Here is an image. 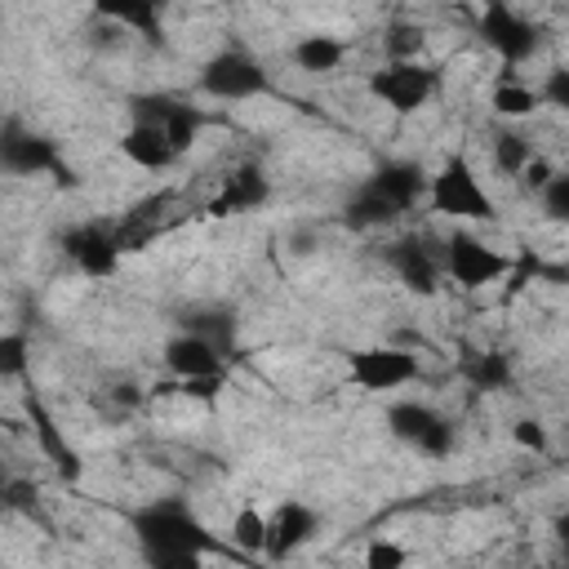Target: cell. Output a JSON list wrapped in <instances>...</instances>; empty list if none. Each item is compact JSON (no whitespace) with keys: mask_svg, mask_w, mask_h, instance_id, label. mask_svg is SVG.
Returning <instances> with one entry per match:
<instances>
[{"mask_svg":"<svg viewBox=\"0 0 569 569\" xmlns=\"http://www.w3.org/2000/svg\"><path fill=\"white\" fill-rule=\"evenodd\" d=\"M347 365H351V382L365 387V391H396V387H405V382L418 378V356L405 351V347H396V342L365 347Z\"/></svg>","mask_w":569,"mask_h":569,"instance_id":"52a82bcc","label":"cell"},{"mask_svg":"<svg viewBox=\"0 0 569 569\" xmlns=\"http://www.w3.org/2000/svg\"><path fill=\"white\" fill-rule=\"evenodd\" d=\"M173 107H178V102L164 98V93H138V98H129V116H133V124H160V129H164V120H169Z\"/></svg>","mask_w":569,"mask_h":569,"instance_id":"484cf974","label":"cell"},{"mask_svg":"<svg viewBox=\"0 0 569 569\" xmlns=\"http://www.w3.org/2000/svg\"><path fill=\"white\" fill-rule=\"evenodd\" d=\"M342 218H347V227H356V231H365V227H382V222H391V218H400L382 196H373L365 182L356 187V196L347 200V209H342Z\"/></svg>","mask_w":569,"mask_h":569,"instance_id":"ffe728a7","label":"cell"},{"mask_svg":"<svg viewBox=\"0 0 569 569\" xmlns=\"http://www.w3.org/2000/svg\"><path fill=\"white\" fill-rule=\"evenodd\" d=\"M445 276L453 280V284H462V289H485V284H493L498 276H507V258L502 253H493L485 240H476L471 231H449L445 236Z\"/></svg>","mask_w":569,"mask_h":569,"instance_id":"8992f818","label":"cell"},{"mask_svg":"<svg viewBox=\"0 0 569 569\" xmlns=\"http://www.w3.org/2000/svg\"><path fill=\"white\" fill-rule=\"evenodd\" d=\"M27 369V338L22 333H4L0 338V378H18Z\"/></svg>","mask_w":569,"mask_h":569,"instance_id":"f1b7e54d","label":"cell"},{"mask_svg":"<svg viewBox=\"0 0 569 569\" xmlns=\"http://www.w3.org/2000/svg\"><path fill=\"white\" fill-rule=\"evenodd\" d=\"M160 360H164V369L178 378V382H191V378H218V373H227L222 369V351L213 347V342H204V338H196V333H178V338H169L164 342V351H160Z\"/></svg>","mask_w":569,"mask_h":569,"instance_id":"5bb4252c","label":"cell"},{"mask_svg":"<svg viewBox=\"0 0 569 569\" xmlns=\"http://www.w3.org/2000/svg\"><path fill=\"white\" fill-rule=\"evenodd\" d=\"M151 569H204L200 551H164V556H147Z\"/></svg>","mask_w":569,"mask_h":569,"instance_id":"4dcf8cb0","label":"cell"},{"mask_svg":"<svg viewBox=\"0 0 569 569\" xmlns=\"http://www.w3.org/2000/svg\"><path fill=\"white\" fill-rule=\"evenodd\" d=\"M365 187H369L373 196H382L396 213H405V209H413V204L427 196L431 178H427L422 164H413V160H382V164L365 178Z\"/></svg>","mask_w":569,"mask_h":569,"instance_id":"7c38bea8","label":"cell"},{"mask_svg":"<svg viewBox=\"0 0 569 569\" xmlns=\"http://www.w3.org/2000/svg\"><path fill=\"white\" fill-rule=\"evenodd\" d=\"M120 151H124V160H133L138 169H164L178 151L169 147V138H164V129L160 124H129L124 133H120Z\"/></svg>","mask_w":569,"mask_h":569,"instance_id":"2e32d148","label":"cell"},{"mask_svg":"<svg viewBox=\"0 0 569 569\" xmlns=\"http://www.w3.org/2000/svg\"><path fill=\"white\" fill-rule=\"evenodd\" d=\"M529 160H533L529 138H525V133H516V129H498V138H493V164H498L502 173L520 178V173L529 169Z\"/></svg>","mask_w":569,"mask_h":569,"instance_id":"44dd1931","label":"cell"},{"mask_svg":"<svg viewBox=\"0 0 569 569\" xmlns=\"http://www.w3.org/2000/svg\"><path fill=\"white\" fill-rule=\"evenodd\" d=\"M231 542L240 547V551H267V516L258 511V507H240L236 516H231Z\"/></svg>","mask_w":569,"mask_h":569,"instance_id":"603a6c76","label":"cell"},{"mask_svg":"<svg viewBox=\"0 0 569 569\" xmlns=\"http://www.w3.org/2000/svg\"><path fill=\"white\" fill-rule=\"evenodd\" d=\"M511 440H516L520 449L542 453V449H547V427H542L538 418H516V422H511Z\"/></svg>","mask_w":569,"mask_h":569,"instance_id":"f546056e","label":"cell"},{"mask_svg":"<svg viewBox=\"0 0 569 569\" xmlns=\"http://www.w3.org/2000/svg\"><path fill=\"white\" fill-rule=\"evenodd\" d=\"M200 124H204V116L178 102V107L169 111V120H164V138H169V147H173L178 156H182V151H191V147H196V133H200Z\"/></svg>","mask_w":569,"mask_h":569,"instance_id":"d4e9b609","label":"cell"},{"mask_svg":"<svg viewBox=\"0 0 569 569\" xmlns=\"http://www.w3.org/2000/svg\"><path fill=\"white\" fill-rule=\"evenodd\" d=\"M436 89H440V71L427 62H382L369 76V93L396 116H413L418 107H427V98H436Z\"/></svg>","mask_w":569,"mask_h":569,"instance_id":"277c9868","label":"cell"},{"mask_svg":"<svg viewBox=\"0 0 569 569\" xmlns=\"http://www.w3.org/2000/svg\"><path fill=\"white\" fill-rule=\"evenodd\" d=\"M342 58H347V44L338 40V36H325V31H311V36H302L298 44H293V62L302 67V71H338L342 67Z\"/></svg>","mask_w":569,"mask_h":569,"instance_id":"ac0fdd59","label":"cell"},{"mask_svg":"<svg viewBox=\"0 0 569 569\" xmlns=\"http://www.w3.org/2000/svg\"><path fill=\"white\" fill-rule=\"evenodd\" d=\"M462 378L476 391H502V387H511V360L502 351H476L462 360Z\"/></svg>","mask_w":569,"mask_h":569,"instance_id":"d6986e66","label":"cell"},{"mask_svg":"<svg viewBox=\"0 0 569 569\" xmlns=\"http://www.w3.org/2000/svg\"><path fill=\"white\" fill-rule=\"evenodd\" d=\"M520 178H525V187H529V191H538V196H542V191L551 187V178H556V173H551V164H547V160H538V156H533V160H529V169H525Z\"/></svg>","mask_w":569,"mask_h":569,"instance_id":"d6a6232c","label":"cell"},{"mask_svg":"<svg viewBox=\"0 0 569 569\" xmlns=\"http://www.w3.org/2000/svg\"><path fill=\"white\" fill-rule=\"evenodd\" d=\"M387 427H391L396 440L413 445L427 458H445L453 449V422L440 409L422 405V400H396L387 409Z\"/></svg>","mask_w":569,"mask_h":569,"instance_id":"5b68a950","label":"cell"},{"mask_svg":"<svg viewBox=\"0 0 569 569\" xmlns=\"http://www.w3.org/2000/svg\"><path fill=\"white\" fill-rule=\"evenodd\" d=\"M542 98H547L551 107L569 111V67H560V71H551V76H547V84H542Z\"/></svg>","mask_w":569,"mask_h":569,"instance_id":"1f68e13d","label":"cell"},{"mask_svg":"<svg viewBox=\"0 0 569 569\" xmlns=\"http://www.w3.org/2000/svg\"><path fill=\"white\" fill-rule=\"evenodd\" d=\"M316 525H320L316 507H307V502H298V498H284V502L267 516V551H262V556H271V560L293 556L298 547L311 542Z\"/></svg>","mask_w":569,"mask_h":569,"instance_id":"8fae6325","label":"cell"},{"mask_svg":"<svg viewBox=\"0 0 569 569\" xmlns=\"http://www.w3.org/2000/svg\"><path fill=\"white\" fill-rule=\"evenodd\" d=\"M538 102H542V93H533L529 84H516V80L493 84V111L507 116V120H525V116H533Z\"/></svg>","mask_w":569,"mask_h":569,"instance_id":"7402d4cb","label":"cell"},{"mask_svg":"<svg viewBox=\"0 0 569 569\" xmlns=\"http://www.w3.org/2000/svg\"><path fill=\"white\" fill-rule=\"evenodd\" d=\"M551 533H556V542H560L565 556H569V511H560V516L551 520Z\"/></svg>","mask_w":569,"mask_h":569,"instance_id":"e575fe53","label":"cell"},{"mask_svg":"<svg viewBox=\"0 0 569 569\" xmlns=\"http://www.w3.org/2000/svg\"><path fill=\"white\" fill-rule=\"evenodd\" d=\"M31 498H36V489H31L27 480H9V485H4V507L22 511V507H31Z\"/></svg>","mask_w":569,"mask_h":569,"instance_id":"836d02e7","label":"cell"},{"mask_svg":"<svg viewBox=\"0 0 569 569\" xmlns=\"http://www.w3.org/2000/svg\"><path fill=\"white\" fill-rule=\"evenodd\" d=\"M0 164L18 178H31V173H58L62 160H58V142L36 133V129H22V120H4V133H0Z\"/></svg>","mask_w":569,"mask_h":569,"instance_id":"9c48e42d","label":"cell"},{"mask_svg":"<svg viewBox=\"0 0 569 569\" xmlns=\"http://www.w3.org/2000/svg\"><path fill=\"white\" fill-rule=\"evenodd\" d=\"M542 213L551 222H565L569 227V173H556L551 187L542 191Z\"/></svg>","mask_w":569,"mask_h":569,"instance_id":"83f0119b","label":"cell"},{"mask_svg":"<svg viewBox=\"0 0 569 569\" xmlns=\"http://www.w3.org/2000/svg\"><path fill=\"white\" fill-rule=\"evenodd\" d=\"M271 196V182L258 164H236L227 178H222V191L209 200V213L213 218H231V213H249L258 204H267Z\"/></svg>","mask_w":569,"mask_h":569,"instance_id":"9a60e30c","label":"cell"},{"mask_svg":"<svg viewBox=\"0 0 569 569\" xmlns=\"http://www.w3.org/2000/svg\"><path fill=\"white\" fill-rule=\"evenodd\" d=\"M133 533H138V547L147 556H164V551H200L204 556L213 547V533L178 498H160V502L142 507L133 516Z\"/></svg>","mask_w":569,"mask_h":569,"instance_id":"6da1fadb","label":"cell"},{"mask_svg":"<svg viewBox=\"0 0 569 569\" xmlns=\"http://www.w3.org/2000/svg\"><path fill=\"white\" fill-rule=\"evenodd\" d=\"M62 253L89 276V280H107V276H116V267H120V240H116V231H107V227H98V222H89V227H76V231H67L62 236Z\"/></svg>","mask_w":569,"mask_h":569,"instance_id":"30bf717a","label":"cell"},{"mask_svg":"<svg viewBox=\"0 0 569 569\" xmlns=\"http://www.w3.org/2000/svg\"><path fill=\"white\" fill-rule=\"evenodd\" d=\"M382 49H387V62H418L422 53V31L413 22H391L387 36H382Z\"/></svg>","mask_w":569,"mask_h":569,"instance_id":"cb8c5ba5","label":"cell"},{"mask_svg":"<svg viewBox=\"0 0 569 569\" xmlns=\"http://www.w3.org/2000/svg\"><path fill=\"white\" fill-rule=\"evenodd\" d=\"M405 565H409V551L391 538H373L365 547V569H405Z\"/></svg>","mask_w":569,"mask_h":569,"instance_id":"4316f807","label":"cell"},{"mask_svg":"<svg viewBox=\"0 0 569 569\" xmlns=\"http://www.w3.org/2000/svg\"><path fill=\"white\" fill-rule=\"evenodd\" d=\"M480 36L502 62H525V58L538 53V27L529 18H520L511 4H498V0L480 9Z\"/></svg>","mask_w":569,"mask_h":569,"instance_id":"ba28073f","label":"cell"},{"mask_svg":"<svg viewBox=\"0 0 569 569\" xmlns=\"http://www.w3.org/2000/svg\"><path fill=\"white\" fill-rule=\"evenodd\" d=\"M196 84H200V93L222 98V102H244V98H258L271 89L267 67L244 49H218L213 58H204Z\"/></svg>","mask_w":569,"mask_h":569,"instance_id":"3957f363","label":"cell"},{"mask_svg":"<svg viewBox=\"0 0 569 569\" xmlns=\"http://www.w3.org/2000/svg\"><path fill=\"white\" fill-rule=\"evenodd\" d=\"M427 200L440 218H458V222H485L493 218V200L485 191V182L476 178V169L453 156L440 164V173H431V187H427Z\"/></svg>","mask_w":569,"mask_h":569,"instance_id":"7a4b0ae2","label":"cell"},{"mask_svg":"<svg viewBox=\"0 0 569 569\" xmlns=\"http://www.w3.org/2000/svg\"><path fill=\"white\" fill-rule=\"evenodd\" d=\"M182 333H196L204 342H213L222 356H231L236 347V316L227 307H196L182 316Z\"/></svg>","mask_w":569,"mask_h":569,"instance_id":"e0dca14e","label":"cell"},{"mask_svg":"<svg viewBox=\"0 0 569 569\" xmlns=\"http://www.w3.org/2000/svg\"><path fill=\"white\" fill-rule=\"evenodd\" d=\"M387 262L396 267V276H400L405 289H413V293H436V289H440L445 258H436L422 236H400V240L387 249Z\"/></svg>","mask_w":569,"mask_h":569,"instance_id":"4fadbf2b","label":"cell"}]
</instances>
